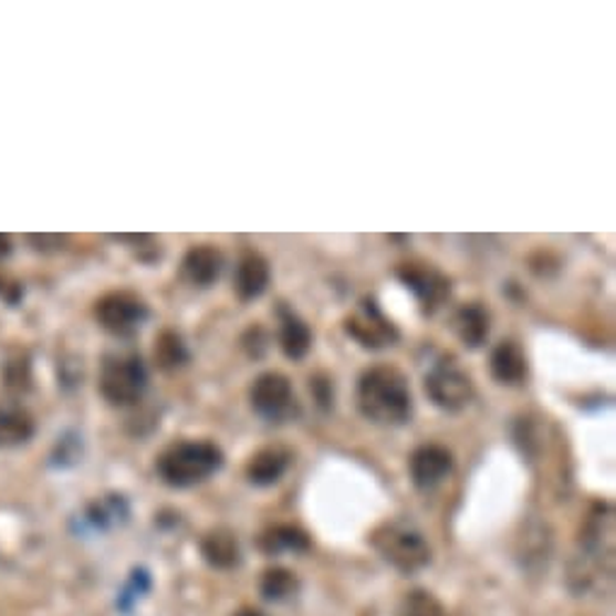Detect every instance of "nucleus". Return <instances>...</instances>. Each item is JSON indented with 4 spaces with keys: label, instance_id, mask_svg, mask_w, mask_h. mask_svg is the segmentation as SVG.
Returning a JSON list of instances; mask_svg holds the SVG:
<instances>
[{
    "label": "nucleus",
    "instance_id": "1",
    "mask_svg": "<svg viewBox=\"0 0 616 616\" xmlns=\"http://www.w3.org/2000/svg\"><path fill=\"white\" fill-rule=\"evenodd\" d=\"M358 409L373 424L404 426L414 414L409 383L391 365H375L358 383Z\"/></svg>",
    "mask_w": 616,
    "mask_h": 616
},
{
    "label": "nucleus",
    "instance_id": "2",
    "mask_svg": "<svg viewBox=\"0 0 616 616\" xmlns=\"http://www.w3.org/2000/svg\"><path fill=\"white\" fill-rule=\"evenodd\" d=\"M226 457L211 440H181L157 457V474L173 489H191L220 471Z\"/></svg>",
    "mask_w": 616,
    "mask_h": 616
},
{
    "label": "nucleus",
    "instance_id": "3",
    "mask_svg": "<svg viewBox=\"0 0 616 616\" xmlns=\"http://www.w3.org/2000/svg\"><path fill=\"white\" fill-rule=\"evenodd\" d=\"M373 544L379 552V556L406 575L421 571L430 563V546L424 540V534L414 530L411 524H404V522L385 524V528H379L375 532Z\"/></svg>",
    "mask_w": 616,
    "mask_h": 616
},
{
    "label": "nucleus",
    "instance_id": "4",
    "mask_svg": "<svg viewBox=\"0 0 616 616\" xmlns=\"http://www.w3.org/2000/svg\"><path fill=\"white\" fill-rule=\"evenodd\" d=\"M148 387V370L138 356H109L102 363L100 395L112 406H134Z\"/></svg>",
    "mask_w": 616,
    "mask_h": 616
},
{
    "label": "nucleus",
    "instance_id": "5",
    "mask_svg": "<svg viewBox=\"0 0 616 616\" xmlns=\"http://www.w3.org/2000/svg\"><path fill=\"white\" fill-rule=\"evenodd\" d=\"M426 391L430 401L442 411H462L474 397V385L471 377L457 365L452 358L438 361L426 375Z\"/></svg>",
    "mask_w": 616,
    "mask_h": 616
},
{
    "label": "nucleus",
    "instance_id": "6",
    "mask_svg": "<svg viewBox=\"0 0 616 616\" xmlns=\"http://www.w3.org/2000/svg\"><path fill=\"white\" fill-rule=\"evenodd\" d=\"M254 411L269 424L291 421L297 411L295 391L291 379L281 373H264L254 379L252 391H249Z\"/></svg>",
    "mask_w": 616,
    "mask_h": 616
},
{
    "label": "nucleus",
    "instance_id": "7",
    "mask_svg": "<svg viewBox=\"0 0 616 616\" xmlns=\"http://www.w3.org/2000/svg\"><path fill=\"white\" fill-rule=\"evenodd\" d=\"M95 317L112 336H134L148 320V305L134 293H109L97 303Z\"/></svg>",
    "mask_w": 616,
    "mask_h": 616
},
{
    "label": "nucleus",
    "instance_id": "8",
    "mask_svg": "<svg viewBox=\"0 0 616 616\" xmlns=\"http://www.w3.org/2000/svg\"><path fill=\"white\" fill-rule=\"evenodd\" d=\"M346 332L348 336L356 338L363 348H373V351L395 346V341L399 338L395 324L379 312V307L373 303V300H365V303L351 314L346 320Z\"/></svg>",
    "mask_w": 616,
    "mask_h": 616
},
{
    "label": "nucleus",
    "instance_id": "9",
    "mask_svg": "<svg viewBox=\"0 0 616 616\" xmlns=\"http://www.w3.org/2000/svg\"><path fill=\"white\" fill-rule=\"evenodd\" d=\"M399 279L418 297L426 312H436L450 297V281L432 267L404 264L399 269Z\"/></svg>",
    "mask_w": 616,
    "mask_h": 616
},
{
    "label": "nucleus",
    "instance_id": "10",
    "mask_svg": "<svg viewBox=\"0 0 616 616\" xmlns=\"http://www.w3.org/2000/svg\"><path fill=\"white\" fill-rule=\"evenodd\" d=\"M452 464L455 462L448 448H442V445H424V448H418L411 455V462H409L414 487L421 491L436 489L438 483H442L450 477Z\"/></svg>",
    "mask_w": 616,
    "mask_h": 616
},
{
    "label": "nucleus",
    "instance_id": "11",
    "mask_svg": "<svg viewBox=\"0 0 616 616\" xmlns=\"http://www.w3.org/2000/svg\"><path fill=\"white\" fill-rule=\"evenodd\" d=\"M222 271V254L211 244H196L181 259V276L196 288L213 285Z\"/></svg>",
    "mask_w": 616,
    "mask_h": 616
},
{
    "label": "nucleus",
    "instance_id": "12",
    "mask_svg": "<svg viewBox=\"0 0 616 616\" xmlns=\"http://www.w3.org/2000/svg\"><path fill=\"white\" fill-rule=\"evenodd\" d=\"M291 467V452L283 448H264L247 462V479L254 487H273Z\"/></svg>",
    "mask_w": 616,
    "mask_h": 616
},
{
    "label": "nucleus",
    "instance_id": "13",
    "mask_svg": "<svg viewBox=\"0 0 616 616\" xmlns=\"http://www.w3.org/2000/svg\"><path fill=\"white\" fill-rule=\"evenodd\" d=\"M271 281V269L269 261L257 254L249 252L240 259L238 271H234V291L242 300H254L269 288Z\"/></svg>",
    "mask_w": 616,
    "mask_h": 616
},
{
    "label": "nucleus",
    "instance_id": "14",
    "mask_svg": "<svg viewBox=\"0 0 616 616\" xmlns=\"http://www.w3.org/2000/svg\"><path fill=\"white\" fill-rule=\"evenodd\" d=\"M491 375L501 385H520L528 377V356L515 341H503L491 353Z\"/></svg>",
    "mask_w": 616,
    "mask_h": 616
},
{
    "label": "nucleus",
    "instance_id": "15",
    "mask_svg": "<svg viewBox=\"0 0 616 616\" xmlns=\"http://www.w3.org/2000/svg\"><path fill=\"white\" fill-rule=\"evenodd\" d=\"M455 332L467 348H481L491 332V314L481 303L462 305L455 314Z\"/></svg>",
    "mask_w": 616,
    "mask_h": 616
},
{
    "label": "nucleus",
    "instance_id": "16",
    "mask_svg": "<svg viewBox=\"0 0 616 616\" xmlns=\"http://www.w3.org/2000/svg\"><path fill=\"white\" fill-rule=\"evenodd\" d=\"M34 428V418L22 406H0V450H12L30 442Z\"/></svg>",
    "mask_w": 616,
    "mask_h": 616
},
{
    "label": "nucleus",
    "instance_id": "17",
    "mask_svg": "<svg viewBox=\"0 0 616 616\" xmlns=\"http://www.w3.org/2000/svg\"><path fill=\"white\" fill-rule=\"evenodd\" d=\"M201 554L206 563H211L213 568L228 571L240 563V544L238 536L230 530H213L201 540Z\"/></svg>",
    "mask_w": 616,
    "mask_h": 616
},
{
    "label": "nucleus",
    "instance_id": "18",
    "mask_svg": "<svg viewBox=\"0 0 616 616\" xmlns=\"http://www.w3.org/2000/svg\"><path fill=\"white\" fill-rule=\"evenodd\" d=\"M310 546H312L310 536L303 530L291 528V524H279V528L261 534V540H259V549L267 556H279L285 552L303 554Z\"/></svg>",
    "mask_w": 616,
    "mask_h": 616
},
{
    "label": "nucleus",
    "instance_id": "19",
    "mask_svg": "<svg viewBox=\"0 0 616 616\" xmlns=\"http://www.w3.org/2000/svg\"><path fill=\"white\" fill-rule=\"evenodd\" d=\"M281 348L291 361H303L312 348L310 326L288 310L281 312Z\"/></svg>",
    "mask_w": 616,
    "mask_h": 616
},
{
    "label": "nucleus",
    "instance_id": "20",
    "mask_svg": "<svg viewBox=\"0 0 616 616\" xmlns=\"http://www.w3.org/2000/svg\"><path fill=\"white\" fill-rule=\"evenodd\" d=\"M261 595H264L269 602H283L288 597H293L297 593V578L295 573H291L288 568H269L264 575H261Z\"/></svg>",
    "mask_w": 616,
    "mask_h": 616
},
{
    "label": "nucleus",
    "instance_id": "21",
    "mask_svg": "<svg viewBox=\"0 0 616 616\" xmlns=\"http://www.w3.org/2000/svg\"><path fill=\"white\" fill-rule=\"evenodd\" d=\"M155 361L160 365L163 370H177L189 361V351L187 344L181 341V336L165 332L155 344Z\"/></svg>",
    "mask_w": 616,
    "mask_h": 616
},
{
    "label": "nucleus",
    "instance_id": "22",
    "mask_svg": "<svg viewBox=\"0 0 616 616\" xmlns=\"http://www.w3.org/2000/svg\"><path fill=\"white\" fill-rule=\"evenodd\" d=\"M397 616H448V609L442 607V602L426 593V589H414L406 593L397 607Z\"/></svg>",
    "mask_w": 616,
    "mask_h": 616
},
{
    "label": "nucleus",
    "instance_id": "23",
    "mask_svg": "<svg viewBox=\"0 0 616 616\" xmlns=\"http://www.w3.org/2000/svg\"><path fill=\"white\" fill-rule=\"evenodd\" d=\"M128 515V505L122 495H109V498H102V501L93 503L87 510V520L90 524H95V528L104 530V528H112L119 520H124Z\"/></svg>",
    "mask_w": 616,
    "mask_h": 616
},
{
    "label": "nucleus",
    "instance_id": "24",
    "mask_svg": "<svg viewBox=\"0 0 616 616\" xmlns=\"http://www.w3.org/2000/svg\"><path fill=\"white\" fill-rule=\"evenodd\" d=\"M148 587H150V578L146 571H136L134 575H130V583L126 585V589L119 597L122 609L128 607V599H136V597H140V593H148Z\"/></svg>",
    "mask_w": 616,
    "mask_h": 616
},
{
    "label": "nucleus",
    "instance_id": "25",
    "mask_svg": "<svg viewBox=\"0 0 616 616\" xmlns=\"http://www.w3.org/2000/svg\"><path fill=\"white\" fill-rule=\"evenodd\" d=\"M12 252V242L8 234H0V259H6Z\"/></svg>",
    "mask_w": 616,
    "mask_h": 616
},
{
    "label": "nucleus",
    "instance_id": "26",
    "mask_svg": "<svg viewBox=\"0 0 616 616\" xmlns=\"http://www.w3.org/2000/svg\"><path fill=\"white\" fill-rule=\"evenodd\" d=\"M234 616H267V614H264V612H259V609H249V607H247V609H240Z\"/></svg>",
    "mask_w": 616,
    "mask_h": 616
}]
</instances>
